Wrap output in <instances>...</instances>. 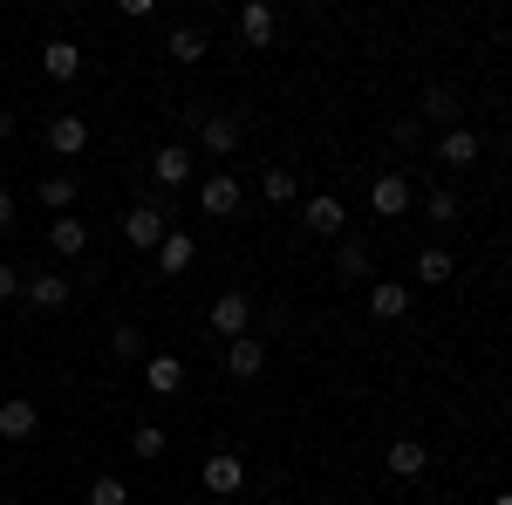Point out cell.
I'll return each mask as SVG.
<instances>
[{"instance_id":"19","label":"cell","mask_w":512,"mask_h":505,"mask_svg":"<svg viewBox=\"0 0 512 505\" xmlns=\"http://www.w3.org/2000/svg\"><path fill=\"white\" fill-rule=\"evenodd\" d=\"M437 164H451V171L478 164V130H444L437 137Z\"/></svg>"},{"instance_id":"22","label":"cell","mask_w":512,"mask_h":505,"mask_svg":"<svg viewBox=\"0 0 512 505\" xmlns=\"http://www.w3.org/2000/svg\"><path fill=\"white\" fill-rule=\"evenodd\" d=\"M260 198H267V205H301V178H294L287 164H267V178H260Z\"/></svg>"},{"instance_id":"7","label":"cell","mask_w":512,"mask_h":505,"mask_svg":"<svg viewBox=\"0 0 512 505\" xmlns=\"http://www.w3.org/2000/svg\"><path fill=\"white\" fill-rule=\"evenodd\" d=\"M301 226H308L315 239H335L342 226H349V205H342L335 192L328 198H301Z\"/></svg>"},{"instance_id":"34","label":"cell","mask_w":512,"mask_h":505,"mask_svg":"<svg viewBox=\"0 0 512 505\" xmlns=\"http://www.w3.org/2000/svg\"><path fill=\"white\" fill-rule=\"evenodd\" d=\"M0 137H14V110H0Z\"/></svg>"},{"instance_id":"33","label":"cell","mask_w":512,"mask_h":505,"mask_svg":"<svg viewBox=\"0 0 512 505\" xmlns=\"http://www.w3.org/2000/svg\"><path fill=\"white\" fill-rule=\"evenodd\" d=\"M7 226H14V198L0 192V233H7Z\"/></svg>"},{"instance_id":"12","label":"cell","mask_w":512,"mask_h":505,"mask_svg":"<svg viewBox=\"0 0 512 505\" xmlns=\"http://www.w3.org/2000/svg\"><path fill=\"white\" fill-rule=\"evenodd\" d=\"M192 260H198V239L171 226V233H164V246H158V273H164V280H178V273H192Z\"/></svg>"},{"instance_id":"14","label":"cell","mask_w":512,"mask_h":505,"mask_svg":"<svg viewBox=\"0 0 512 505\" xmlns=\"http://www.w3.org/2000/svg\"><path fill=\"white\" fill-rule=\"evenodd\" d=\"M369 314L376 321H403L410 314V287L403 280H369Z\"/></svg>"},{"instance_id":"5","label":"cell","mask_w":512,"mask_h":505,"mask_svg":"<svg viewBox=\"0 0 512 505\" xmlns=\"http://www.w3.org/2000/svg\"><path fill=\"white\" fill-rule=\"evenodd\" d=\"M192 144H164L158 157H151V185H158V192H178V185H192Z\"/></svg>"},{"instance_id":"28","label":"cell","mask_w":512,"mask_h":505,"mask_svg":"<svg viewBox=\"0 0 512 505\" xmlns=\"http://www.w3.org/2000/svg\"><path fill=\"white\" fill-rule=\"evenodd\" d=\"M110 355L117 362H144V328H110Z\"/></svg>"},{"instance_id":"3","label":"cell","mask_w":512,"mask_h":505,"mask_svg":"<svg viewBox=\"0 0 512 505\" xmlns=\"http://www.w3.org/2000/svg\"><path fill=\"white\" fill-rule=\"evenodd\" d=\"M205 321H212V335H226V342H239V335H253V301H246L239 287H226V294L212 301V314H205Z\"/></svg>"},{"instance_id":"2","label":"cell","mask_w":512,"mask_h":505,"mask_svg":"<svg viewBox=\"0 0 512 505\" xmlns=\"http://www.w3.org/2000/svg\"><path fill=\"white\" fill-rule=\"evenodd\" d=\"M164 233H171V212H158V205H130V212H123V239H130L137 253H158Z\"/></svg>"},{"instance_id":"17","label":"cell","mask_w":512,"mask_h":505,"mask_svg":"<svg viewBox=\"0 0 512 505\" xmlns=\"http://www.w3.org/2000/svg\"><path fill=\"white\" fill-rule=\"evenodd\" d=\"M21 294H28L35 308H69V273H28Z\"/></svg>"},{"instance_id":"32","label":"cell","mask_w":512,"mask_h":505,"mask_svg":"<svg viewBox=\"0 0 512 505\" xmlns=\"http://www.w3.org/2000/svg\"><path fill=\"white\" fill-rule=\"evenodd\" d=\"M7 294H21V273H14L7 260H0V301H7Z\"/></svg>"},{"instance_id":"4","label":"cell","mask_w":512,"mask_h":505,"mask_svg":"<svg viewBox=\"0 0 512 505\" xmlns=\"http://www.w3.org/2000/svg\"><path fill=\"white\" fill-rule=\"evenodd\" d=\"M198 212H205V219H233V212H239V178H233V171L198 178Z\"/></svg>"},{"instance_id":"18","label":"cell","mask_w":512,"mask_h":505,"mask_svg":"<svg viewBox=\"0 0 512 505\" xmlns=\"http://www.w3.org/2000/svg\"><path fill=\"white\" fill-rule=\"evenodd\" d=\"M76 198H82V185L69 178V171H48V178H41V205H48L55 219H69V212H76Z\"/></svg>"},{"instance_id":"6","label":"cell","mask_w":512,"mask_h":505,"mask_svg":"<svg viewBox=\"0 0 512 505\" xmlns=\"http://www.w3.org/2000/svg\"><path fill=\"white\" fill-rule=\"evenodd\" d=\"M383 471H390V478H424V471H431V444H424V437H390Z\"/></svg>"},{"instance_id":"35","label":"cell","mask_w":512,"mask_h":505,"mask_svg":"<svg viewBox=\"0 0 512 505\" xmlns=\"http://www.w3.org/2000/svg\"><path fill=\"white\" fill-rule=\"evenodd\" d=\"M492 505H512V492H492Z\"/></svg>"},{"instance_id":"25","label":"cell","mask_w":512,"mask_h":505,"mask_svg":"<svg viewBox=\"0 0 512 505\" xmlns=\"http://www.w3.org/2000/svg\"><path fill=\"white\" fill-rule=\"evenodd\" d=\"M458 117H465V110H458V96H451V89H431V96H424V123H444V130H458Z\"/></svg>"},{"instance_id":"10","label":"cell","mask_w":512,"mask_h":505,"mask_svg":"<svg viewBox=\"0 0 512 505\" xmlns=\"http://www.w3.org/2000/svg\"><path fill=\"white\" fill-rule=\"evenodd\" d=\"M35 430H41V410L28 396H7V403H0V437H7V444H28Z\"/></svg>"},{"instance_id":"13","label":"cell","mask_w":512,"mask_h":505,"mask_svg":"<svg viewBox=\"0 0 512 505\" xmlns=\"http://www.w3.org/2000/svg\"><path fill=\"white\" fill-rule=\"evenodd\" d=\"M41 76H48V82H76V76H82V48L55 35L48 48H41Z\"/></svg>"},{"instance_id":"31","label":"cell","mask_w":512,"mask_h":505,"mask_svg":"<svg viewBox=\"0 0 512 505\" xmlns=\"http://www.w3.org/2000/svg\"><path fill=\"white\" fill-rule=\"evenodd\" d=\"M417 137H424V117H403V123H396V144H403V151H410Z\"/></svg>"},{"instance_id":"30","label":"cell","mask_w":512,"mask_h":505,"mask_svg":"<svg viewBox=\"0 0 512 505\" xmlns=\"http://www.w3.org/2000/svg\"><path fill=\"white\" fill-rule=\"evenodd\" d=\"M424 205H431V219H437V226H451V219H458V192H444V185H437V192L424 198Z\"/></svg>"},{"instance_id":"8","label":"cell","mask_w":512,"mask_h":505,"mask_svg":"<svg viewBox=\"0 0 512 505\" xmlns=\"http://www.w3.org/2000/svg\"><path fill=\"white\" fill-rule=\"evenodd\" d=\"M48 151L55 157H82L89 151V123H82L76 110H55V117H48Z\"/></svg>"},{"instance_id":"9","label":"cell","mask_w":512,"mask_h":505,"mask_svg":"<svg viewBox=\"0 0 512 505\" xmlns=\"http://www.w3.org/2000/svg\"><path fill=\"white\" fill-rule=\"evenodd\" d=\"M369 212H376V219H403V212H410V178L383 171V178L369 185Z\"/></svg>"},{"instance_id":"24","label":"cell","mask_w":512,"mask_h":505,"mask_svg":"<svg viewBox=\"0 0 512 505\" xmlns=\"http://www.w3.org/2000/svg\"><path fill=\"white\" fill-rule=\"evenodd\" d=\"M417 280H424V287H444V280H451V273H458V260H451V253H444V246H424V253H417Z\"/></svg>"},{"instance_id":"16","label":"cell","mask_w":512,"mask_h":505,"mask_svg":"<svg viewBox=\"0 0 512 505\" xmlns=\"http://www.w3.org/2000/svg\"><path fill=\"white\" fill-rule=\"evenodd\" d=\"M274 7H267V0H246V7H239V35H246V48H274Z\"/></svg>"},{"instance_id":"37","label":"cell","mask_w":512,"mask_h":505,"mask_svg":"<svg viewBox=\"0 0 512 505\" xmlns=\"http://www.w3.org/2000/svg\"><path fill=\"white\" fill-rule=\"evenodd\" d=\"M506 239H512V226H506Z\"/></svg>"},{"instance_id":"11","label":"cell","mask_w":512,"mask_h":505,"mask_svg":"<svg viewBox=\"0 0 512 505\" xmlns=\"http://www.w3.org/2000/svg\"><path fill=\"white\" fill-rule=\"evenodd\" d=\"M239 485H246V465H239L233 451H212V458H205V492H212V499H233Z\"/></svg>"},{"instance_id":"15","label":"cell","mask_w":512,"mask_h":505,"mask_svg":"<svg viewBox=\"0 0 512 505\" xmlns=\"http://www.w3.org/2000/svg\"><path fill=\"white\" fill-rule=\"evenodd\" d=\"M144 389L151 396H178L185 389V362L178 355H144Z\"/></svg>"},{"instance_id":"21","label":"cell","mask_w":512,"mask_h":505,"mask_svg":"<svg viewBox=\"0 0 512 505\" xmlns=\"http://www.w3.org/2000/svg\"><path fill=\"white\" fill-rule=\"evenodd\" d=\"M48 246H55L62 260H82V253H89V226H82V219H48Z\"/></svg>"},{"instance_id":"36","label":"cell","mask_w":512,"mask_h":505,"mask_svg":"<svg viewBox=\"0 0 512 505\" xmlns=\"http://www.w3.org/2000/svg\"><path fill=\"white\" fill-rule=\"evenodd\" d=\"M205 505H233V499H205Z\"/></svg>"},{"instance_id":"20","label":"cell","mask_w":512,"mask_h":505,"mask_svg":"<svg viewBox=\"0 0 512 505\" xmlns=\"http://www.w3.org/2000/svg\"><path fill=\"white\" fill-rule=\"evenodd\" d=\"M226 369H233L239 383H246V376H260V369H267V342H260V335H239L233 349H226Z\"/></svg>"},{"instance_id":"27","label":"cell","mask_w":512,"mask_h":505,"mask_svg":"<svg viewBox=\"0 0 512 505\" xmlns=\"http://www.w3.org/2000/svg\"><path fill=\"white\" fill-rule=\"evenodd\" d=\"M130 451H137L144 465H158V458H164V430L158 424H137V430H130Z\"/></svg>"},{"instance_id":"26","label":"cell","mask_w":512,"mask_h":505,"mask_svg":"<svg viewBox=\"0 0 512 505\" xmlns=\"http://www.w3.org/2000/svg\"><path fill=\"white\" fill-rule=\"evenodd\" d=\"M335 273H342V280H362V273H369V246H362V239H342V253H335Z\"/></svg>"},{"instance_id":"23","label":"cell","mask_w":512,"mask_h":505,"mask_svg":"<svg viewBox=\"0 0 512 505\" xmlns=\"http://www.w3.org/2000/svg\"><path fill=\"white\" fill-rule=\"evenodd\" d=\"M164 55H171V62H185V69H192V62H205V28H192V21H185V28H171Z\"/></svg>"},{"instance_id":"29","label":"cell","mask_w":512,"mask_h":505,"mask_svg":"<svg viewBox=\"0 0 512 505\" xmlns=\"http://www.w3.org/2000/svg\"><path fill=\"white\" fill-rule=\"evenodd\" d=\"M89 505H130V485H123V478H110V471H103V478H96V485H89Z\"/></svg>"},{"instance_id":"1","label":"cell","mask_w":512,"mask_h":505,"mask_svg":"<svg viewBox=\"0 0 512 505\" xmlns=\"http://www.w3.org/2000/svg\"><path fill=\"white\" fill-rule=\"evenodd\" d=\"M185 117L198 123V144H205L212 157H233L239 151V117H233V110H205V103H192Z\"/></svg>"}]
</instances>
